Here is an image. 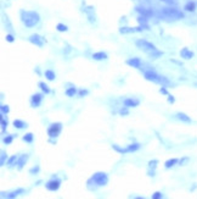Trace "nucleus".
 Returning <instances> with one entry per match:
<instances>
[{
  "label": "nucleus",
  "instance_id": "obj_11",
  "mask_svg": "<svg viewBox=\"0 0 197 199\" xmlns=\"http://www.w3.org/2000/svg\"><path fill=\"white\" fill-rule=\"evenodd\" d=\"M29 42H31L32 44L39 47V48H42V47L44 45V38H43L42 36H39V34H32V36L29 37Z\"/></svg>",
  "mask_w": 197,
  "mask_h": 199
},
{
  "label": "nucleus",
  "instance_id": "obj_37",
  "mask_svg": "<svg viewBox=\"0 0 197 199\" xmlns=\"http://www.w3.org/2000/svg\"><path fill=\"white\" fill-rule=\"evenodd\" d=\"M39 171H40V166H33L32 169H29V173L31 175H38L39 173Z\"/></svg>",
  "mask_w": 197,
  "mask_h": 199
},
{
  "label": "nucleus",
  "instance_id": "obj_35",
  "mask_svg": "<svg viewBox=\"0 0 197 199\" xmlns=\"http://www.w3.org/2000/svg\"><path fill=\"white\" fill-rule=\"evenodd\" d=\"M56 30H57L58 32H67V31H68V27H67L66 25H63V23H57Z\"/></svg>",
  "mask_w": 197,
  "mask_h": 199
},
{
  "label": "nucleus",
  "instance_id": "obj_1",
  "mask_svg": "<svg viewBox=\"0 0 197 199\" xmlns=\"http://www.w3.org/2000/svg\"><path fill=\"white\" fill-rule=\"evenodd\" d=\"M110 178H109V175L106 172H102V171H98V172H95L86 182V186L90 190H95L96 188L98 187H104L109 183Z\"/></svg>",
  "mask_w": 197,
  "mask_h": 199
},
{
  "label": "nucleus",
  "instance_id": "obj_22",
  "mask_svg": "<svg viewBox=\"0 0 197 199\" xmlns=\"http://www.w3.org/2000/svg\"><path fill=\"white\" fill-rule=\"evenodd\" d=\"M17 160H18V156H16V155L10 156V158L8 159V162H6L8 167H9V169H12V167L17 166Z\"/></svg>",
  "mask_w": 197,
  "mask_h": 199
},
{
  "label": "nucleus",
  "instance_id": "obj_20",
  "mask_svg": "<svg viewBox=\"0 0 197 199\" xmlns=\"http://www.w3.org/2000/svg\"><path fill=\"white\" fill-rule=\"evenodd\" d=\"M178 164H179V159H176V158H172V159H168V160L164 162V167L168 170V169L174 167V166L178 165Z\"/></svg>",
  "mask_w": 197,
  "mask_h": 199
},
{
  "label": "nucleus",
  "instance_id": "obj_39",
  "mask_svg": "<svg viewBox=\"0 0 197 199\" xmlns=\"http://www.w3.org/2000/svg\"><path fill=\"white\" fill-rule=\"evenodd\" d=\"M138 22H139L140 25H147V17L140 15V16L138 17Z\"/></svg>",
  "mask_w": 197,
  "mask_h": 199
},
{
  "label": "nucleus",
  "instance_id": "obj_44",
  "mask_svg": "<svg viewBox=\"0 0 197 199\" xmlns=\"http://www.w3.org/2000/svg\"><path fill=\"white\" fill-rule=\"evenodd\" d=\"M90 11L94 12V9H92L91 6H90ZM88 17H89V21H90V22H95V16H92L91 14H88Z\"/></svg>",
  "mask_w": 197,
  "mask_h": 199
},
{
  "label": "nucleus",
  "instance_id": "obj_48",
  "mask_svg": "<svg viewBox=\"0 0 197 199\" xmlns=\"http://www.w3.org/2000/svg\"><path fill=\"white\" fill-rule=\"evenodd\" d=\"M187 161H189V158H182V159H180V160H179V165L181 166V165H184V164H185V162H187Z\"/></svg>",
  "mask_w": 197,
  "mask_h": 199
},
{
  "label": "nucleus",
  "instance_id": "obj_27",
  "mask_svg": "<svg viewBox=\"0 0 197 199\" xmlns=\"http://www.w3.org/2000/svg\"><path fill=\"white\" fill-rule=\"evenodd\" d=\"M22 141L31 144V143H33V141H34V134L31 133V132H29V133H26V134L22 137Z\"/></svg>",
  "mask_w": 197,
  "mask_h": 199
},
{
  "label": "nucleus",
  "instance_id": "obj_32",
  "mask_svg": "<svg viewBox=\"0 0 197 199\" xmlns=\"http://www.w3.org/2000/svg\"><path fill=\"white\" fill-rule=\"evenodd\" d=\"M157 165H158V160L157 159H152L147 162V166L149 169H152V170H156L157 169Z\"/></svg>",
  "mask_w": 197,
  "mask_h": 199
},
{
  "label": "nucleus",
  "instance_id": "obj_3",
  "mask_svg": "<svg viewBox=\"0 0 197 199\" xmlns=\"http://www.w3.org/2000/svg\"><path fill=\"white\" fill-rule=\"evenodd\" d=\"M144 77H145L146 81H150V82H153V83H158V84L164 86V87L168 86V84L170 83L168 78H165V77H163V76H159L158 73H156V72L152 71V70L145 71V72H144Z\"/></svg>",
  "mask_w": 197,
  "mask_h": 199
},
{
  "label": "nucleus",
  "instance_id": "obj_23",
  "mask_svg": "<svg viewBox=\"0 0 197 199\" xmlns=\"http://www.w3.org/2000/svg\"><path fill=\"white\" fill-rule=\"evenodd\" d=\"M44 76H45V78L48 81H55V78H56V75H55V72L52 70H45Z\"/></svg>",
  "mask_w": 197,
  "mask_h": 199
},
{
  "label": "nucleus",
  "instance_id": "obj_47",
  "mask_svg": "<svg viewBox=\"0 0 197 199\" xmlns=\"http://www.w3.org/2000/svg\"><path fill=\"white\" fill-rule=\"evenodd\" d=\"M161 2H163V3H165V4H168V5H175V2H174V0H161Z\"/></svg>",
  "mask_w": 197,
  "mask_h": 199
},
{
  "label": "nucleus",
  "instance_id": "obj_34",
  "mask_svg": "<svg viewBox=\"0 0 197 199\" xmlns=\"http://www.w3.org/2000/svg\"><path fill=\"white\" fill-rule=\"evenodd\" d=\"M0 111H2V114H4V115H8V114L10 113V108H9V105L2 104V106H0Z\"/></svg>",
  "mask_w": 197,
  "mask_h": 199
},
{
  "label": "nucleus",
  "instance_id": "obj_45",
  "mask_svg": "<svg viewBox=\"0 0 197 199\" xmlns=\"http://www.w3.org/2000/svg\"><path fill=\"white\" fill-rule=\"evenodd\" d=\"M159 93L161 94H163V95H168L169 93H168V90H167V88L164 87V86H162L161 88H159Z\"/></svg>",
  "mask_w": 197,
  "mask_h": 199
},
{
  "label": "nucleus",
  "instance_id": "obj_9",
  "mask_svg": "<svg viewBox=\"0 0 197 199\" xmlns=\"http://www.w3.org/2000/svg\"><path fill=\"white\" fill-rule=\"evenodd\" d=\"M43 99H44V95H43L42 93H35V94H33V95L31 96V100H29L31 106H32V108H39L40 104H42V102H43Z\"/></svg>",
  "mask_w": 197,
  "mask_h": 199
},
{
  "label": "nucleus",
  "instance_id": "obj_41",
  "mask_svg": "<svg viewBox=\"0 0 197 199\" xmlns=\"http://www.w3.org/2000/svg\"><path fill=\"white\" fill-rule=\"evenodd\" d=\"M5 38H6V42H9V43H14V42H15V37H14V34H11V33H8Z\"/></svg>",
  "mask_w": 197,
  "mask_h": 199
},
{
  "label": "nucleus",
  "instance_id": "obj_5",
  "mask_svg": "<svg viewBox=\"0 0 197 199\" xmlns=\"http://www.w3.org/2000/svg\"><path fill=\"white\" fill-rule=\"evenodd\" d=\"M136 47L140 49V50H142V51H145V53H151V51H155V50H157V48H156V45L155 44H152L151 42H149V40H146V39H139V40H136Z\"/></svg>",
  "mask_w": 197,
  "mask_h": 199
},
{
  "label": "nucleus",
  "instance_id": "obj_40",
  "mask_svg": "<svg viewBox=\"0 0 197 199\" xmlns=\"http://www.w3.org/2000/svg\"><path fill=\"white\" fill-rule=\"evenodd\" d=\"M151 198H152V199H162V198H163V194H162V192H155V193L151 195Z\"/></svg>",
  "mask_w": 197,
  "mask_h": 199
},
{
  "label": "nucleus",
  "instance_id": "obj_7",
  "mask_svg": "<svg viewBox=\"0 0 197 199\" xmlns=\"http://www.w3.org/2000/svg\"><path fill=\"white\" fill-rule=\"evenodd\" d=\"M162 14L167 17H172L174 20H180V19H184V14L181 11H179L178 9H174V8H164L162 9Z\"/></svg>",
  "mask_w": 197,
  "mask_h": 199
},
{
  "label": "nucleus",
  "instance_id": "obj_4",
  "mask_svg": "<svg viewBox=\"0 0 197 199\" xmlns=\"http://www.w3.org/2000/svg\"><path fill=\"white\" fill-rule=\"evenodd\" d=\"M62 128H63V125H62L61 122H52V124L48 127V130H46L49 138H55V139H56V138L61 134Z\"/></svg>",
  "mask_w": 197,
  "mask_h": 199
},
{
  "label": "nucleus",
  "instance_id": "obj_12",
  "mask_svg": "<svg viewBox=\"0 0 197 199\" xmlns=\"http://www.w3.org/2000/svg\"><path fill=\"white\" fill-rule=\"evenodd\" d=\"M125 64H127L128 66H130V67L140 68V66H141V60H140V58H130V59H128V60L125 61Z\"/></svg>",
  "mask_w": 197,
  "mask_h": 199
},
{
  "label": "nucleus",
  "instance_id": "obj_17",
  "mask_svg": "<svg viewBox=\"0 0 197 199\" xmlns=\"http://www.w3.org/2000/svg\"><path fill=\"white\" fill-rule=\"evenodd\" d=\"M135 10H136V12H139L141 16H146V17H150V16H152V15H153V12H152L151 10H147V9H145V8H141V6H136V8H135Z\"/></svg>",
  "mask_w": 197,
  "mask_h": 199
},
{
  "label": "nucleus",
  "instance_id": "obj_13",
  "mask_svg": "<svg viewBox=\"0 0 197 199\" xmlns=\"http://www.w3.org/2000/svg\"><path fill=\"white\" fill-rule=\"evenodd\" d=\"M28 158H29L28 154H22V155L18 156V160H17V169H18L20 171H21V170L25 167V165L27 164Z\"/></svg>",
  "mask_w": 197,
  "mask_h": 199
},
{
  "label": "nucleus",
  "instance_id": "obj_38",
  "mask_svg": "<svg viewBox=\"0 0 197 199\" xmlns=\"http://www.w3.org/2000/svg\"><path fill=\"white\" fill-rule=\"evenodd\" d=\"M4 22H5V26H6V28H8L10 32H12V25L10 23V21H9L8 16H4Z\"/></svg>",
  "mask_w": 197,
  "mask_h": 199
},
{
  "label": "nucleus",
  "instance_id": "obj_28",
  "mask_svg": "<svg viewBox=\"0 0 197 199\" xmlns=\"http://www.w3.org/2000/svg\"><path fill=\"white\" fill-rule=\"evenodd\" d=\"M38 86H39V88L42 89V92L43 93H45V94H49L51 90H50V88H49V86L45 83V82H39L38 83Z\"/></svg>",
  "mask_w": 197,
  "mask_h": 199
},
{
  "label": "nucleus",
  "instance_id": "obj_25",
  "mask_svg": "<svg viewBox=\"0 0 197 199\" xmlns=\"http://www.w3.org/2000/svg\"><path fill=\"white\" fill-rule=\"evenodd\" d=\"M8 154L6 152L2 150V153H0V166H5V164L8 162Z\"/></svg>",
  "mask_w": 197,
  "mask_h": 199
},
{
  "label": "nucleus",
  "instance_id": "obj_16",
  "mask_svg": "<svg viewBox=\"0 0 197 199\" xmlns=\"http://www.w3.org/2000/svg\"><path fill=\"white\" fill-rule=\"evenodd\" d=\"M12 125H14V127L15 128H17V130H25V128H27V122H25L23 120H20V119H16V120H14V122H12Z\"/></svg>",
  "mask_w": 197,
  "mask_h": 199
},
{
  "label": "nucleus",
  "instance_id": "obj_30",
  "mask_svg": "<svg viewBox=\"0 0 197 199\" xmlns=\"http://www.w3.org/2000/svg\"><path fill=\"white\" fill-rule=\"evenodd\" d=\"M112 149L116 150V152L119 153V154H128V153H127V149L123 148V147H119L118 144H112Z\"/></svg>",
  "mask_w": 197,
  "mask_h": 199
},
{
  "label": "nucleus",
  "instance_id": "obj_42",
  "mask_svg": "<svg viewBox=\"0 0 197 199\" xmlns=\"http://www.w3.org/2000/svg\"><path fill=\"white\" fill-rule=\"evenodd\" d=\"M89 94V90L88 89H79L78 90V95L79 96H85V95H88Z\"/></svg>",
  "mask_w": 197,
  "mask_h": 199
},
{
  "label": "nucleus",
  "instance_id": "obj_6",
  "mask_svg": "<svg viewBox=\"0 0 197 199\" xmlns=\"http://www.w3.org/2000/svg\"><path fill=\"white\" fill-rule=\"evenodd\" d=\"M61 183H62V181H61L56 175H54V176L51 177V180H49V181L45 183V188H46L48 190H50V192H57V190L60 189V187H61Z\"/></svg>",
  "mask_w": 197,
  "mask_h": 199
},
{
  "label": "nucleus",
  "instance_id": "obj_31",
  "mask_svg": "<svg viewBox=\"0 0 197 199\" xmlns=\"http://www.w3.org/2000/svg\"><path fill=\"white\" fill-rule=\"evenodd\" d=\"M162 55H163V51H159V50H155V51L149 53L150 59H158V58H161Z\"/></svg>",
  "mask_w": 197,
  "mask_h": 199
},
{
  "label": "nucleus",
  "instance_id": "obj_15",
  "mask_svg": "<svg viewBox=\"0 0 197 199\" xmlns=\"http://www.w3.org/2000/svg\"><path fill=\"white\" fill-rule=\"evenodd\" d=\"M180 56L182 59H185V60H190V59L193 58V53L191 50H189L187 48H184V49L180 50Z\"/></svg>",
  "mask_w": 197,
  "mask_h": 199
},
{
  "label": "nucleus",
  "instance_id": "obj_36",
  "mask_svg": "<svg viewBox=\"0 0 197 199\" xmlns=\"http://www.w3.org/2000/svg\"><path fill=\"white\" fill-rule=\"evenodd\" d=\"M119 115L121 116H127V115H129V108H127V106H123V108H121L119 109Z\"/></svg>",
  "mask_w": 197,
  "mask_h": 199
},
{
  "label": "nucleus",
  "instance_id": "obj_2",
  "mask_svg": "<svg viewBox=\"0 0 197 199\" xmlns=\"http://www.w3.org/2000/svg\"><path fill=\"white\" fill-rule=\"evenodd\" d=\"M20 19H21V22H22L27 28L35 27V26L40 22V15H39L37 11L21 10V12H20Z\"/></svg>",
  "mask_w": 197,
  "mask_h": 199
},
{
  "label": "nucleus",
  "instance_id": "obj_8",
  "mask_svg": "<svg viewBox=\"0 0 197 199\" xmlns=\"http://www.w3.org/2000/svg\"><path fill=\"white\" fill-rule=\"evenodd\" d=\"M145 30H150L149 25H140L139 27H121L119 28V33L121 34H132V33H138V32H142Z\"/></svg>",
  "mask_w": 197,
  "mask_h": 199
},
{
  "label": "nucleus",
  "instance_id": "obj_29",
  "mask_svg": "<svg viewBox=\"0 0 197 199\" xmlns=\"http://www.w3.org/2000/svg\"><path fill=\"white\" fill-rule=\"evenodd\" d=\"M15 137H17L16 134H9V136H6V137H4V139H3V142H4V144H6V145H9V144H11L12 142H14V139H15Z\"/></svg>",
  "mask_w": 197,
  "mask_h": 199
},
{
  "label": "nucleus",
  "instance_id": "obj_19",
  "mask_svg": "<svg viewBox=\"0 0 197 199\" xmlns=\"http://www.w3.org/2000/svg\"><path fill=\"white\" fill-rule=\"evenodd\" d=\"M176 119L180 120L181 122H185V124H191V122H192L191 117L187 116V115L184 114V113H178V114H176Z\"/></svg>",
  "mask_w": 197,
  "mask_h": 199
},
{
  "label": "nucleus",
  "instance_id": "obj_10",
  "mask_svg": "<svg viewBox=\"0 0 197 199\" xmlns=\"http://www.w3.org/2000/svg\"><path fill=\"white\" fill-rule=\"evenodd\" d=\"M123 105L127 106V108H136L140 105V100L136 98H125L123 100Z\"/></svg>",
  "mask_w": 197,
  "mask_h": 199
},
{
  "label": "nucleus",
  "instance_id": "obj_18",
  "mask_svg": "<svg viewBox=\"0 0 197 199\" xmlns=\"http://www.w3.org/2000/svg\"><path fill=\"white\" fill-rule=\"evenodd\" d=\"M23 193H25V189H23V188H17V189H15V190L8 193V194H6V198L14 199V198H16V197H18V195H21V194H23Z\"/></svg>",
  "mask_w": 197,
  "mask_h": 199
},
{
  "label": "nucleus",
  "instance_id": "obj_43",
  "mask_svg": "<svg viewBox=\"0 0 197 199\" xmlns=\"http://www.w3.org/2000/svg\"><path fill=\"white\" fill-rule=\"evenodd\" d=\"M167 100H168L169 104H174V103H175V98H174L173 95L168 94V95H167Z\"/></svg>",
  "mask_w": 197,
  "mask_h": 199
},
{
  "label": "nucleus",
  "instance_id": "obj_46",
  "mask_svg": "<svg viewBox=\"0 0 197 199\" xmlns=\"http://www.w3.org/2000/svg\"><path fill=\"white\" fill-rule=\"evenodd\" d=\"M147 175H149L150 177H155V176H156V170L149 169V170H147Z\"/></svg>",
  "mask_w": 197,
  "mask_h": 199
},
{
  "label": "nucleus",
  "instance_id": "obj_33",
  "mask_svg": "<svg viewBox=\"0 0 197 199\" xmlns=\"http://www.w3.org/2000/svg\"><path fill=\"white\" fill-rule=\"evenodd\" d=\"M186 11H190V12H192V11H195V9H196V4L195 3H192V2H190V3H187L186 5H185V8H184Z\"/></svg>",
  "mask_w": 197,
  "mask_h": 199
},
{
  "label": "nucleus",
  "instance_id": "obj_14",
  "mask_svg": "<svg viewBox=\"0 0 197 199\" xmlns=\"http://www.w3.org/2000/svg\"><path fill=\"white\" fill-rule=\"evenodd\" d=\"M95 61H102V60H106L109 58V55L105 53V51H97V53H94L92 56H91Z\"/></svg>",
  "mask_w": 197,
  "mask_h": 199
},
{
  "label": "nucleus",
  "instance_id": "obj_24",
  "mask_svg": "<svg viewBox=\"0 0 197 199\" xmlns=\"http://www.w3.org/2000/svg\"><path fill=\"white\" fill-rule=\"evenodd\" d=\"M0 125H2L3 132H5L6 128H8V126H9V122H8V119H5V115L4 114H2V116H0Z\"/></svg>",
  "mask_w": 197,
  "mask_h": 199
},
{
  "label": "nucleus",
  "instance_id": "obj_26",
  "mask_svg": "<svg viewBox=\"0 0 197 199\" xmlns=\"http://www.w3.org/2000/svg\"><path fill=\"white\" fill-rule=\"evenodd\" d=\"M66 95L67 96H69V98H72V96H74L75 94H78V90H77V88L75 87H69V88H67L66 89Z\"/></svg>",
  "mask_w": 197,
  "mask_h": 199
},
{
  "label": "nucleus",
  "instance_id": "obj_21",
  "mask_svg": "<svg viewBox=\"0 0 197 199\" xmlns=\"http://www.w3.org/2000/svg\"><path fill=\"white\" fill-rule=\"evenodd\" d=\"M140 148H141V145H140L139 143H132V144H128V145L125 147L127 153H134V152H138Z\"/></svg>",
  "mask_w": 197,
  "mask_h": 199
}]
</instances>
